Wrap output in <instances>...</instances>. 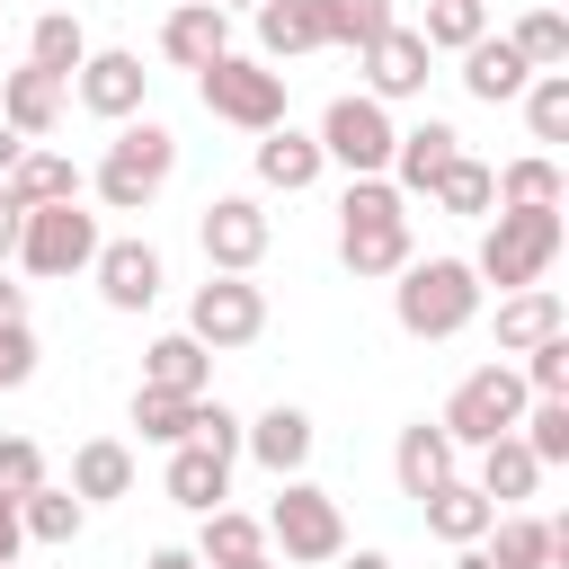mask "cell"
Segmentation results:
<instances>
[{"instance_id":"1","label":"cell","mask_w":569,"mask_h":569,"mask_svg":"<svg viewBox=\"0 0 569 569\" xmlns=\"http://www.w3.org/2000/svg\"><path fill=\"white\" fill-rule=\"evenodd\" d=\"M418 249H409V196L391 178H347L338 196V267L347 276H400Z\"/></svg>"},{"instance_id":"2","label":"cell","mask_w":569,"mask_h":569,"mask_svg":"<svg viewBox=\"0 0 569 569\" xmlns=\"http://www.w3.org/2000/svg\"><path fill=\"white\" fill-rule=\"evenodd\" d=\"M560 240H569L560 204H489V231H480V249H471V276L498 284V293L542 284L551 258H560Z\"/></svg>"},{"instance_id":"3","label":"cell","mask_w":569,"mask_h":569,"mask_svg":"<svg viewBox=\"0 0 569 569\" xmlns=\"http://www.w3.org/2000/svg\"><path fill=\"white\" fill-rule=\"evenodd\" d=\"M169 178H178V133H169L160 116H124L116 142H107V160L89 169V187H98L107 213H151V196H160Z\"/></svg>"},{"instance_id":"4","label":"cell","mask_w":569,"mask_h":569,"mask_svg":"<svg viewBox=\"0 0 569 569\" xmlns=\"http://www.w3.org/2000/svg\"><path fill=\"white\" fill-rule=\"evenodd\" d=\"M391 320L409 338H462L480 320V276L471 258H409L400 284H391Z\"/></svg>"},{"instance_id":"5","label":"cell","mask_w":569,"mask_h":569,"mask_svg":"<svg viewBox=\"0 0 569 569\" xmlns=\"http://www.w3.org/2000/svg\"><path fill=\"white\" fill-rule=\"evenodd\" d=\"M267 551H284L293 569H329L338 551H347V516H338V498L320 489V480H276V507H267Z\"/></svg>"},{"instance_id":"6","label":"cell","mask_w":569,"mask_h":569,"mask_svg":"<svg viewBox=\"0 0 569 569\" xmlns=\"http://www.w3.org/2000/svg\"><path fill=\"white\" fill-rule=\"evenodd\" d=\"M196 98H204V116H222V124H240V133L284 124V71L258 62V53H213V62L196 71Z\"/></svg>"},{"instance_id":"7","label":"cell","mask_w":569,"mask_h":569,"mask_svg":"<svg viewBox=\"0 0 569 569\" xmlns=\"http://www.w3.org/2000/svg\"><path fill=\"white\" fill-rule=\"evenodd\" d=\"M391 107L382 98H365V89H347V98H329L320 107V124H311V142H320V160L329 169H347V178H382L391 169Z\"/></svg>"},{"instance_id":"8","label":"cell","mask_w":569,"mask_h":569,"mask_svg":"<svg viewBox=\"0 0 569 569\" xmlns=\"http://www.w3.org/2000/svg\"><path fill=\"white\" fill-rule=\"evenodd\" d=\"M525 400H533V391H525V373L498 356V365H471V373L453 382V400L436 409V427H445L453 445H471V453H480L489 436H507V427L525 418Z\"/></svg>"},{"instance_id":"9","label":"cell","mask_w":569,"mask_h":569,"mask_svg":"<svg viewBox=\"0 0 569 569\" xmlns=\"http://www.w3.org/2000/svg\"><path fill=\"white\" fill-rule=\"evenodd\" d=\"M98 213L80 204V196H62V204H27V231H18V267L27 276H89V258H98Z\"/></svg>"},{"instance_id":"10","label":"cell","mask_w":569,"mask_h":569,"mask_svg":"<svg viewBox=\"0 0 569 569\" xmlns=\"http://www.w3.org/2000/svg\"><path fill=\"white\" fill-rule=\"evenodd\" d=\"M187 338H204L213 356L258 347V338H267V284H258V276H204L196 302H187Z\"/></svg>"},{"instance_id":"11","label":"cell","mask_w":569,"mask_h":569,"mask_svg":"<svg viewBox=\"0 0 569 569\" xmlns=\"http://www.w3.org/2000/svg\"><path fill=\"white\" fill-rule=\"evenodd\" d=\"M196 240H204V267H213V276H258V258H267L276 222H267V204H258V196H204Z\"/></svg>"},{"instance_id":"12","label":"cell","mask_w":569,"mask_h":569,"mask_svg":"<svg viewBox=\"0 0 569 569\" xmlns=\"http://www.w3.org/2000/svg\"><path fill=\"white\" fill-rule=\"evenodd\" d=\"M71 98H80L98 124H124V116L151 107V71H142V53H124V44H89L80 71H71Z\"/></svg>"},{"instance_id":"13","label":"cell","mask_w":569,"mask_h":569,"mask_svg":"<svg viewBox=\"0 0 569 569\" xmlns=\"http://www.w3.org/2000/svg\"><path fill=\"white\" fill-rule=\"evenodd\" d=\"M489 569H569V516H525V507H498L489 533H480Z\"/></svg>"},{"instance_id":"14","label":"cell","mask_w":569,"mask_h":569,"mask_svg":"<svg viewBox=\"0 0 569 569\" xmlns=\"http://www.w3.org/2000/svg\"><path fill=\"white\" fill-rule=\"evenodd\" d=\"M356 62H365V98H382V107H400V98H427V71H436L427 36H418V27H400V18H391V27H382L365 53H356Z\"/></svg>"},{"instance_id":"15","label":"cell","mask_w":569,"mask_h":569,"mask_svg":"<svg viewBox=\"0 0 569 569\" xmlns=\"http://www.w3.org/2000/svg\"><path fill=\"white\" fill-rule=\"evenodd\" d=\"M89 276H98V302H107V311H151L160 284H169V267H160L151 240H98Z\"/></svg>"},{"instance_id":"16","label":"cell","mask_w":569,"mask_h":569,"mask_svg":"<svg viewBox=\"0 0 569 569\" xmlns=\"http://www.w3.org/2000/svg\"><path fill=\"white\" fill-rule=\"evenodd\" d=\"M311 445H320V427H311V409H293V400H276V409H258V418L240 427V453H249L258 471H276V480H293V471L311 462Z\"/></svg>"},{"instance_id":"17","label":"cell","mask_w":569,"mask_h":569,"mask_svg":"<svg viewBox=\"0 0 569 569\" xmlns=\"http://www.w3.org/2000/svg\"><path fill=\"white\" fill-rule=\"evenodd\" d=\"M453 151H462V133H453L445 116H418V124H400V133H391V169H382V178H391L400 196H427V187L445 178V160H453Z\"/></svg>"},{"instance_id":"18","label":"cell","mask_w":569,"mask_h":569,"mask_svg":"<svg viewBox=\"0 0 569 569\" xmlns=\"http://www.w3.org/2000/svg\"><path fill=\"white\" fill-rule=\"evenodd\" d=\"M62 107H71V80H53V71H36V62H18V71L0 80V124L27 133V142H44V133L62 124Z\"/></svg>"},{"instance_id":"19","label":"cell","mask_w":569,"mask_h":569,"mask_svg":"<svg viewBox=\"0 0 569 569\" xmlns=\"http://www.w3.org/2000/svg\"><path fill=\"white\" fill-rule=\"evenodd\" d=\"M160 53H169L178 71H204L213 53H231V9H213V0H178V9L160 18Z\"/></svg>"},{"instance_id":"20","label":"cell","mask_w":569,"mask_h":569,"mask_svg":"<svg viewBox=\"0 0 569 569\" xmlns=\"http://www.w3.org/2000/svg\"><path fill=\"white\" fill-rule=\"evenodd\" d=\"M249 160H258V187H276V196H302V187H320V169H329L302 124H267Z\"/></svg>"},{"instance_id":"21","label":"cell","mask_w":569,"mask_h":569,"mask_svg":"<svg viewBox=\"0 0 569 569\" xmlns=\"http://www.w3.org/2000/svg\"><path fill=\"white\" fill-rule=\"evenodd\" d=\"M453 453H462V445H453L436 418H409L400 445H391V480H400V498H427L436 480H453Z\"/></svg>"},{"instance_id":"22","label":"cell","mask_w":569,"mask_h":569,"mask_svg":"<svg viewBox=\"0 0 569 569\" xmlns=\"http://www.w3.org/2000/svg\"><path fill=\"white\" fill-rule=\"evenodd\" d=\"M525 80H533V62H525L507 36H480V44H462V89H471L480 107H516V98H525Z\"/></svg>"},{"instance_id":"23","label":"cell","mask_w":569,"mask_h":569,"mask_svg":"<svg viewBox=\"0 0 569 569\" xmlns=\"http://www.w3.org/2000/svg\"><path fill=\"white\" fill-rule=\"evenodd\" d=\"M418 516H427V533H436V542H453V551H462V542H480V533H489V516H498V507L480 498V480H462V471H453V480H436V489L418 498Z\"/></svg>"},{"instance_id":"24","label":"cell","mask_w":569,"mask_h":569,"mask_svg":"<svg viewBox=\"0 0 569 569\" xmlns=\"http://www.w3.org/2000/svg\"><path fill=\"white\" fill-rule=\"evenodd\" d=\"M551 329H569V311H560L551 284H516V293H498V356H525V347H542Z\"/></svg>"},{"instance_id":"25","label":"cell","mask_w":569,"mask_h":569,"mask_svg":"<svg viewBox=\"0 0 569 569\" xmlns=\"http://www.w3.org/2000/svg\"><path fill=\"white\" fill-rule=\"evenodd\" d=\"M142 382H151V391H187V400H196V391H213V347H204V338H187V329H169V338H151V347H142Z\"/></svg>"},{"instance_id":"26","label":"cell","mask_w":569,"mask_h":569,"mask_svg":"<svg viewBox=\"0 0 569 569\" xmlns=\"http://www.w3.org/2000/svg\"><path fill=\"white\" fill-rule=\"evenodd\" d=\"M471 480H480V498H489V507H525V498L542 489V462H533V453H525V436L507 427V436H489V445H480V471H471Z\"/></svg>"},{"instance_id":"27","label":"cell","mask_w":569,"mask_h":569,"mask_svg":"<svg viewBox=\"0 0 569 569\" xmlns=\"http://www.w3.org/2000/svg\"><path fill=\"white\" fill-rule=\"evenodd\" d=\"M169 498H178L187 516L222 507V498H231V453H213V445H169Z\"/></svg>"},{"instance_id":"28","label":"cell","mask_w":569,"mask_h":569,"mask_svg":"<svg viewBox=\"0 0 569 569\" xmlns=\"http://www.w3.org/2000/svg\"><path fill=\"white\" fill-rule=\"evenodd\" d=\"M258 62H293V53H320V0H258Z\"/></svg>"},{"instance_id":"29","label":"cell","mask_w":569,"mask_h":569,"mask_svg":"<svg viewBox=\"0 0 569 569\" xmlns=\"http://www.w3.org/2000/svg\"><path fill=\"white\" fill-rule=\"evenodd\" d=\"M71 498H80V507H107V498H133V453H124L116 436H89V445L71 453Z\"/></svg>"},{"instance_id":"30","label":"cell","mask_w":569,"mask_h":569,"mask_svg":"<svg viewBox=\"0 0 569 569\" xmlns=\"http://www.w3.org/2000/svg\"><path fill=\"white\" fill-rule=\"evenodd\" d=\"M18 525H27V542H44V551H62V542H80V525H89V507H80L71 489H53V480H36V489L18 498Z\"/></svg>"},{"instance_id":"31","label":"cell","mask_w":569,"mask_h":569,"mask_svg":"<svg viewBox=\"0 0 569 569\" xmlns=\"http://www.w3.org/2000/svg\"><path fill=\"white\" fill-rule=\"evenodd\" d=\"M9 187H18V204H62V196H80L89 178L71 169V151H44V142H27V151H18V169H9Z\"/></svg>"},{"instance_id":"32","label":"cell","mask_w":569,"mask_h":569,"mask_svg":"<svg viewBox=\"0 0 569 569\" xmlns=\"http://www.w3.org/2000/svg\"><path fill=\"white\" fill-rule=\"evenodd\" d=\"M249 551H267V516H249V507H204V525H196V560H249Z\"/></svg>"},{"instance_id":"33","label":"cell","mask_w":569,"mask_h":569,"mask_svg":"<svg viewBox=\"0 0 569 569\" xmlns=\"http://www.w3.org/2000/svg\"><path fill=\"white\" fill-rule=\"evenodd\" d=\"M80 53H89V27H80L71 9H44V18L27 27V62H36V71L71 80V71H80Z\"/></svg>"},{"instance_id":"34","label":"cell","mask_w":569,"mask_h":569,"mask_svg":"<svg viewBox=\"0 0 569 569\" xmlns=\"http://www.w3.org/2000/svg\"><path fill=\"white\" fill-rule=\"evenodd\" d=\"M427 204H436V213H489V204H498V169H489V160H471V151H453V160H445V178L427 187Z\"/></svg>"},{"instance_id":"35","label":"cell","mask_w":569,"mask_h":569,"mask_svg":"<svg viewBox=\"0 0 569 569\" xmlns=\"http://www.w3.org/2000/svg\"><path fill=\"white\" fill-rule=\"evenodd\" d=\"M507 44H516L533 71H569V18H560L551 0H542V9H525V18L507 27Z\"/></svg>"},{"instance_id":"36","label":"cell","mask_w":569,"mask_h":569,"mask_svg":"<svg viewBox=\"0 0 569 569\" xmlns=\"http://www.w3.org/2000/svg\"><path fill=\"white\" fill-rule=\"evenodd\" d=\"M427 53H462V44H480L489 36V0H427Z\"/></svg>"},{"instance_id":"37","label":"cell","mask_w":569,"mask_h":569,"mask_svg":"<svg viewBox=\"0 0 569 569\" xmlns=\"http://www.w3.org/2000/svg\"><path fill=\"white\" fill-rule=\"evenodd\" d=\"M382 27H391V0H320V44H347V53H365Z\"/></svg>"},{"instance_id":"38","label":"cell","mask_w":569,"mask_h":569,"mask_svg":"<svg viewBox=\"0 0 569 569\" xmlns=\"http://www.w3.org/2000/svg\"><path fill=\"white\" fill-rule=\"evenodd\" d=\"M516 107H525V124H533V142H569V71H533Z\"/></svg>"},{"instance_id":"39","label":"cell","mask_w":569,"mask_h":569,"mask_svg":"<svg viewBox=\"0 0 569 569\" xmlns=\"http://www.w3.org/2000/svg\"><path fill=\"white\" fill-rule=\"evenodd\" d=\"M516 436H525V453H533L542 471H560V462H569V400H525Z\"/></svg>"},{"instance_id":"40","label":"cell","mask_w":569,"mask_h":569,"mask_svg":"<svg viewBox=\"0 0 569 569\" xmlns=\"http://www.w3.org/2000/svg\"><path fill=\"white\" fill-rule=\"evenodd\" d=\"M498 204H560V160L551 151H525L498 169Z\"/></svg>"},{"instance_id":"41","label":"cell","mask_w":569,"mask_h":569,"mask_svg":"<svg viewBox=\"0 0 569 569\" xmlns=\"http://www.w3.org/2000/svg\"><path fill=\"white\" fill-rule=\"evenodd\" d=\"M187 391H151V382H133V427H142V445H187Z\"/></svg>"},{"instance_id":"42","label":"cell","mask_w":569,"mask_h":569,"mask_svg":"<svg viewBox=\"0 0 569 569\" xmlns=\"http://www.w3.org/2000/svg\"><path fill=\"white\" fill-rule=\"evenodd\" d=\"M516 373H525V391H533V400H569V329H551L542 347H525V365H516Z\"/></svg>"},{"instance_id":"43","label":"cell","mask_w":569,"mask_h":569,"mask_svg":"<svg viewBox=\"0 0 569 569\" xmlns=\"http://www.w3.org/2000/svg\"><path fill=\"white\" fill-rule=\"evenodd\" d=\"M240 427H249L240 409H222L213 391H196V409H187V445H213V453H231V462H240Z\"/></svg>"},{"instance_id":"44","label":"cell","mask_w":569,"mask_h":569,"mask_svg":"<svg viewBox=\"0 0 569 569\" xmlns=\"http://www.w3.org/2000/svg\"><path fill=\"white\" fill-rule=\"evenodd\" d=\"M36 480H44V445H36V436H0V489L27 498Z\"/></svg>"},{"instance_id":"45","label":"cell","mask_w":569,"mask_h":569,"mask_svg":"<svg viewBox=\"0 0 569 569\" xmlns=\"http://www.w3.org/2000/svg\"><path fill=\"white\" fill-rule=\"evenodd\" d=\"M27 382H36V329L0 320V391H27Z\"/></svg>"},{"instance_id":"46","label":"cell","mask_w":569,"mask_h":569,"mask_svg":"<svg viewBox=\"0 0 569 569\" xmlns=\"http://www.w3.org/2000/svg\"><path fill=\"white\" fill-rule=\"evenodd\" d=\"M18 231H27V204H18V187L0 178V258H18Z\"/></svg>"},{"instance_id":"47","label":"cell","mask_w":569,"mask_h":569,"mask_svg":"<svg viewBox=\"0 0 569 569\" xmlns=\"http://www.w3.org/2000/svg\"><path fill=\"white\" fill-rule=\"evenodd\" d=\"M18 551H27V525H18V498H9V489H0V569H9V560H18Z\"/></svg>"},{"instance_id":"48","label":"cell","mask_w":569,"mask_h":569,"mask_svg":"<svg viewBox=\"0 0 569 569\" xmlns=\"http://www.w3.org/2000/svg\"><path fill=\"white\" fill-rule=\"evenodd\" d=\"M0 320H27V284H9V276H0Z\"/></svg>"},{"instance_id":"49","label":"cell","mask_w":569,"mask_h":569,"mask_svg":"<svg viewBox=\"0 0 569 569\" xmlns=\"http://www.w3.org/2000/svg\"><path fill=\"white\" fill-rule=\"evenodd\" d=\"M142 569H204V560H196V551H178V542H169V551H151V560H142Z\"/></svg>"},{"instance_id":"50","label":"cell","mask_w":569,"mask_h":569,"mask_svg":"<svg viewBox=\"0 0 569 569\" xmlns=\"http://www.w3.org/2000/svg\"><path fill=\"white\" fill-rule=\"evenodd\" d=\"M338 569H391V551H338Z\"/></svg>"},{"instance_id":"51","label":"cell","mask_w":569,"mask_h":569,"mask_svg":"<svg viewBox=\"0 0 569 569\" xmlns=\"http://www.w3.org/2000/svg\"><path fill=\"white\" fill-rule=\"evenodd\" d=\"M18 151H27V133H9V124H0V178L18 169Z\"/></svg>"},{"instance_id":"52","label":"cell","mask_w":569,"mask_h":569,"mask_svg":"<svg viewBox=\"0 0 569 569\" xmlns=\"http://www.w3.org/2000/svg\"><path fill=\"white\" fill-rule=\"evenodd\" d=\"M204 569H276V551H249V560H204Z\"/></svg>"},{"instance_id":"53","label":"cell","mask_w":569,"mask_h":569,"mask_svg":"<svg viewBox=\"0 0 569 569\" xmlns=\"http://www.w3.org/2000/svg\"><path fill=\"white\" fill-rule=\"evenodd\" d=\"M453 569H489V551H480V542H462V551H453Z\"/></svg>"},{"instance_id":"54","label":"cell","mask_w":569,"mask_h":569,"mask_svg":"<svg viewBox=\"0 0 569 569\" xmlns=\"http://www.w3.org/2000/svg\"><path fill=\"white\" fill-rule=\"evenodd\" d=\"M213 9H231V18H240V9H258V0H213Z\"/></svg>"},{"instance_id":"55","label":"cell","mask_w":569,"mask_h":569,"mask_svg":"<svg viewBox=\"0 0 569 569\" xmlns=\"http://www.w3.org/2000/svg\"><path fill=\"white\" fill-rule=\"evenodd\" d=\"M9 569H18V560H9Z\"/></svg>"}]
</instances>
